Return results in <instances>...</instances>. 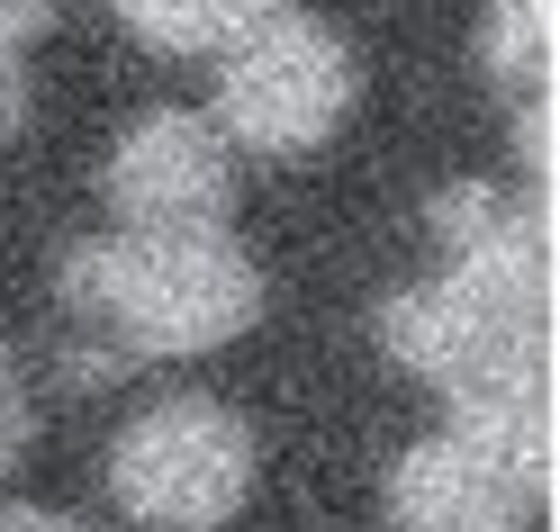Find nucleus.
<instances>
[{"instance_id":"7","label":"nucleus","mask_w":560,"mask_h":532,"mask_svg":"<svg viewBox=\"0 0 560 532\" xmlns=\"http://www.w3.org/2000/svg\"><path fill=\"white\" fill-rule=\"evenodd\" d=\"M280 10H299V0H118V19L163 55H226Z\"/></svg>"},{"instance_id":"12","label":"nucleus","mask_w":560,"mask_h":532,"mask_svg":"<svg viewBox=\"0 0 560 532\" xmlns=\"http://www.w3.org/2000/svg\"><path fill=\"white\" fill-rule=\"evenodd\" d=\"M0 532H73V523H55V515H37V506H0Z\"/></svg>"},{"instance_id":"2","label":"nucleus","mask_w":560,"mask_h":532,"mask_svg":"<svg viewBox=\"0 0 560 532\" xmlns=\"http://www.w3.org/2000/svg\"><path fill=\"white\" fill-rule=\"evenodd\" d=\"M63 307L109 334V362L218 352L262 316V271L226 226H118L63 253Z\"/></svg>"},{"instance_id":"8","label":"nucleus","mask_w":560,"mask_h":532,"mask_svg":"<svg viewBox=\"0 0 560 532\" xmlns=\"http://www.w3.org/2000/svg\"><path fill=\"white\" fill-rule=\"evenodd\" d=\"M551 46H560V0H488V73H498L515 99L551 91Z\"/></svg>"},{"instance_id":"1","label":"nucleus","mask_w":560,"mask_h":532,"mask_svg":"<svg viewBox=\"0 0 560 532\" xmlns=\"http://www.w3.org/2000/svg\"><path fill=\"white\" fill-rule=\"evenodd\" d=\"M443 280L389 298V352L452 398V424L551 470V208L498 190H443Z\"/></svg>"},{"instance_id":"10","label":"nucleus","mask_w":560,"mask_h":532,"mask_svg":"<svg viewBox=\"0 0 560 532\" xmlns=\"http://www.w3.org/2000/svg\"><path fill=\"white\" fill-rule=\"evenodd\" d=\"M46 19H55V0H0V55H19L27 37H46Z\"/></svg>"},{"instance_id":"4","label":"nucleus","mask_w":560,"mask_h":532,"mask_svg":"<svg viewBox=\"0 0 560 532\" xmlns=\"http://www.w3.org/2000/svg\"><path fill=\"white\" fill-rule=\"evenodd\" d=\"M353 46L335 27L280 10L262 19L254 37L226 46V73H218V135L226 145H254V154H317L326 135L353 109Z\"/></svg>"},{"instance_id":"6","label":"nucleus","mask_w":560,"mask_h":532,"mask_svg":"<svg viewBox=\"0 0 560 532\" xmlns=\"http://www.w3.org/2000/svg\"><path fill=\"white\" fill-rule=\"evenodd\" d=\"M100 190L127 226H226L235 208V145L199 109H154L118 135Z\"/></svg>"},{"instance_id":"5","label":"nucleus","mask_w":560,"mask_h":532,"mask_svg":"<svg viewBox=\"0 0 560 532\" xmlns=\"http://www.w3.org/2000/svg\"><path fill=\"white\" fill-rule=\"evenodd\" d=\"M551 506V470L515 460L479 434H425L389 470V523L398 532H534Z\"/></svg>"},{"instance_id":"9","label":"nucleus","mask_w":560,"mask_h":532,"mask_svg":"<svg viewBox=\"0 0 560 532\" xmlns=\"http://www.w3.org/2000/svg\"><path fill=\"white\" fill-rule=\"evenodd\" d=\"M19 451H27V388H19L10 343H0V470H19Z\"/></svg>"},{"instance_id":"11","label":"nucleus","mask_w":560,"mask_h":532,"mask_svg":"<svg viewBox=\"0 0 560 532\" xmlns=\"http://www.w3.org/2000/svg\"><path fill=\"white\" fill-rule=\"evenodd\" d=\"M19 109H27V73H19V55H0V145L19 135Z\"/></svg>"},{"instance_id":"3","label":"nucleus","mask_w":560,"mask_h":532,"mask_svg":"<svg viewBox=\"0 0 560 532\" xmlns=\"http://www.w3.org/2000/svg\"><path fill=\"white\" fill-rule=\"evenodd\" d=\"M109 496L136 523L163 532H218L254 496V434L218 398H163L118 434L109 451Z\"/></svg>"}]
</instances>
